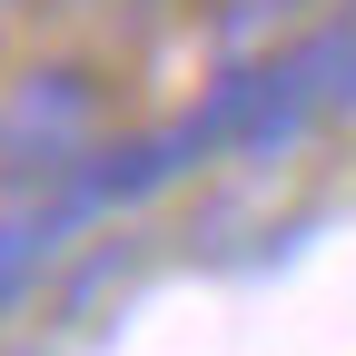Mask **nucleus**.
I'll list each match as a JSON object with an SVG mask.
<instances>
[{
  "mask_svg": "<svg viewBox=\"0 0 356 356\" xmlns=\"http://www.w3.org/2000/svg\"><path fill=\"white\" fill-rule=\"evenodd\" d=\"M109 149V99L89 89V70H30L0 99V168L40 178L50 198H70V178Z\"/></svg>",
  "mask_w": 356,
  "mask_h": 356,
  "instance_id": "obj_1",
  "label": "nucleus"
},
{
  "mask_svg": "<svg viewBox=\"0 0 356 356\" xmlns=\"http://www.w3.org/2000/svg\"><path fill=\"white\" fill-rule=\"evenodd\" d=\"M70 198H30V208H0V317H20V307L40 297V277H50V257L70 238Z\"/></svg>",
  "mask_w": 356,
  "mask_h": 356,
  "instance_id": "obj_2",
  "label": "nucleus"
}]
</instances>
